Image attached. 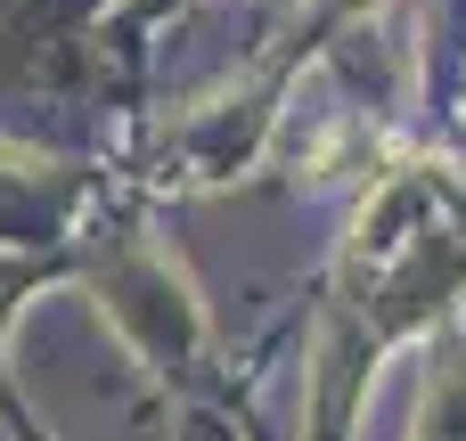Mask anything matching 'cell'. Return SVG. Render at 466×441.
Here are the masks:
<instances>
[{
  "instance_id": "6da1fadb",
  "label": "cell",
  "mask_w": 466,
  "mask_h": 441,
  "mask_svg": "<svg viewBox=\"0 0 466 441\" xmlns=\"http://www.w3.org/2000/svg\"><path fill=\"white\" fill-rule=\"evenodd\" d=\"M459 205V188L451 180H434V172H418V180H393L377 205H369V221H360V246H352V278L369 286V295H385L393 303V319H418L426 303H442L451 286L426 270V237H442L434 221Z\"/></svg>"
}]
</instances>
